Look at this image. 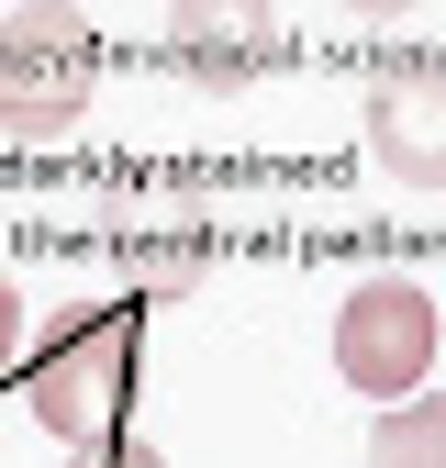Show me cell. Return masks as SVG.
<instances>
[{"label": "cell", "instance_id": "cell-1", "mask_svg": "<svg viewBox=\"0 0 446 468\" xmlns=\"http://www.w3.org/2000/svg\"><path fill=\"white\" fill-rule=\"evenodd\" d=\"M134 390H145V302H68L45 324L34 346V368H23V401H34V424L56 446H112L134 413Z\"/></svg>", "mask_w": 446, "mask_h": 468}, {"label": "cell", "instance_id": "cell-2", "mask_svg": "<svg viewBox=\"0 0 446 468\" xmlns=\"http://www.w3.org/2000/svg\"><path fill=\"white\" fill-rule=\"evenodd\" d=\"M435 290L424 279H357L346 302H334V368H346V390H368L379 413L390 401H413L424 368H435Z\"/></svg>", "mask_w": 446, "mask_h": 468}, {"label": "cell", "instance_id": "cell-3", "mask_svg": "<svg viewBox=\"0 0 446 468\" xmlns=\"http://www.w3.org/2000/svg\"><path fill=\"white\" fill-rule=\"evenodd\" d=\"M90 79H101V34L68 23V12H23L12 34H0V123H12L23 145L68 134L90 112Z\"/></svg>", "mask_w": 446, "mask_h": 468}, {"label": "cell", "instance_id": "cell-4", "mask_svg": "<svg viewBox=\"0 0 446 468\" xmlns=\"http://www.w3.org/2000/svg\"><path fill=\"white\" fill-rule=\"evenodd\" d=\"M368 156L402 190H446V68H390L368 90Z\"/></svg>", "mask_w": 446, "mask_h": 468}, {"label": "cell", "instance_id": "cell-5", "mask_svg": "<svg viewBox=\"0 0 446 468\" xmlns=\"http://www.w3.org/2000/svg\"><path fill=\"white\" fill-rule=\"evenodd\" d=\"M368 468H446V401H435V390L390 401L379 435H368Z\"/></svg>", "mask_w": 446, "mask_h": 468}, {"label": "cell", "instance_id": "cell-6", "mask_svg": "<svg viewBox=\"0 0 446 468\" xmlns=\"http://www.w3.org/2000/svg\"><path fill=\"white\" fill-rule=\"evenodd\" d=\"M268 56H279V45H235V34L212 45V34H179V68H190V79H257Z\"/></svg>", "mask_w": 446, "mask_h": 468}, {"label": "cell", "instance_id": "cell-7", "mask_svg": "<svg viewBox=\"0 0 446 468\" xmlns=\"http://www.w3.org/2000/svg\"><path fill=\"white\" fill-rule=\"evenodd\" d=\"M68 468H167V457H156V446H123V435H112V446H79Z\"/></svg>", "mask_w": 446, "mask_h": 468}, {"label": "cell", "instance_id": "cell-8", "mask_svg": "<svg viewBox=\"0 0 446 468\" xmlns=\"http://www.w3.org/2000/svg\"><path fill=\"white\" fill-rule=\"evenodd\" d=\"M12 346H23V290H12V268H0V368H12Z\"/></svg>", "mask_w": 446, "mask_h": 468}, {"label": "cell", "instance_id": "cell-9", "mask_svg": "<svg viewBox=\"0 0 446 468\" xmlns=\"http://www.w3.org/2000/svg\"><path fill=\"white\" fill-rule=\"evenodd\" d=\"M435 324H446V313H435Z\"/></svg>", "mask_w": 446, "mask_h": 468}]
</instances>
